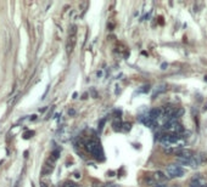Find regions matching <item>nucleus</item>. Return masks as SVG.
I'll list each match as a JSON object with an SVG mask.
<instances>
[{
	"label": "nucleus",
	"mask_w": 207,
	"mask_h": 187,
	"mask_svg": "<svg viewBox=\"0 0 207 187\" xmlns=\"http://www.w3.org/2000/svg\"><path fill=\"white\" fill-rule=\"evenodd\" d=\"M85 146V149L89 152L90 154H93L95 158H103V152H102V148L100 146V143L96 141V140H89V141H87L84 143Z\"/></svg>",
	"instance_id": "nucleus-1"
},
{
	"label": "nucleus",
	"mask_w": 207,
	"mask_h": 187,
	"mask_svg": "<svg viewBox=\"0 0 207 187\" xmlns=\"http://www.w3.org/2000/svg\"><path fill=\"white\" fill-rule=\"evenodd\" d=\"M167 176L168 179H173V178H182L185 174L184 169L178 164H169L167 167Z\"/></svg>",
	"instance_id": "nucleus-2"
},
{
	"label": "nucleus",
	"mask_w": 207,
	"mask_h": 187,
	"mask_svg": "<svg viewBox=\"0 0 207 187\" xmlns=\"http://www.w3.org/2000/svg\"><path fill=\"white\" fill-rule=\"evenodd\" d=\"M76 34H77V27L76 26H72L70 32H68V40L66 43V50H67V54H71L73 51V48L76 45Z\"/></svg>",
	"instance_id": "nucleus-3"
},
{
	"label": "nucleus",
	"mask_w": 207,
	"mask_h": 187,
	"mask_svg": "<svg viewBox=\"0 0 207 187\" xmlns=\"http://www.w3.org/2000/svg\"><path fill=\"white\" fill-rule=\"evenodd\" d=\"M54 168H55V160H53L51 158H49V159L45 162V164H44L43 170H41V174H43V175H49V174L53 173Z\"/></svg>",
	"instance_id": "nucleus-4"
},
{
	"label": "nucleus",
	"mask_w": 207,
	"mask_h": 187,
	"mask_svg": "<svg viewBox=\"0 0 207 187\" xmlns=\"http://www.w3.org/2000/svg\"><path fill=\"white\" fill-rule=\"evenodd\" d=\"M152 178L155 179L156 182H163V181H166V180L168 179V176H167V174H166V173H163V171L157 170V171H155V173H154Z\"/></svg>",
	"instance_id": "nucleus-5"
},
{
	"label": "nucleus",
	"mask_w": 207,
	"mask_h": 187,
	"mask_svg": "<svg viewBox=\"0 0 207 187\" xmlns=\"http://www.w3.org/2000/svg\"><path fill=\"white\" fill-rule=\"evenodd\" d=\"M179 155H182L184 158H188V159H193L195 157V153H194V151H191V149H183L182 148V152H180Z\"/></svg>",
	"instance_id": "nucleus-6"
},
{
	"label": "nucleus",
	"mask_w": 207,
	"mask_h": 187,
	"mask_svg": "<svg viewBox=\"0 0 207 187\" xmlns=\"http://www.w3.org/2000/svg\"><path fill=\"white\" fill-rule=\"evenodd\" d=\"M161 116H162L161 110H157V108H152V110L150 111V113H149V117L151 118V119H154L155 122H156V119L158 117H161Z\"/></svg>",
	"instance_id": "nucleus-7"
},
{
	"label": "nucleus",
	"mask_w": 207,
	"mask_h": 187,
	"mask_svg": "<svg viewBox=\"0 0 207 187\" xmlns=\"http://www.w3.org/2000/svg\"><path fill=\"white\" fill-rule=\"evenodd\" d=\"M175 159H177V162L179 164H183V165H191V164H193V159L184 158V157H182V155H178Z\"/></svg>",
	"instance_id": "nucleus-8"
},
{
	"label": "nucleus",
	"mask_w": 207,
	"mask_h": 187,
	"mask_svg": "<svg viewBox=\"0 0 207 187\" xmlns=\"http://www.w3.org/2000/svg\"><path fill=\"white\" fill-rule=\"evenodd\" d=\"M144 181H145V184H146V186H150V187H155V186L157 185L152 176H145Z\"/></svg>",
	"instance_id": "nucleus-9"
},
{
	"label": "nucleus",
	"mask_w": 207,
	"mask_h": 187,
	"mask_svg": "<svg viewBox=\"0 0 207 187\" xmlns=\"http://www.w3.org/2000/svg\"><path fill=\"white\" fill-rule=\"evenodd\" d=\"M183 114H184V110H183V108H177V110L174 111V114H173L172 118L177 119V118H179V117H182Z\"/></svg>",
	"instance_id": "nucleus-10"
},
{
	"label": "nucleus",
	"mask_w": 207,
	"mask_h": 187,
	"mask_svg": "<svg viewBox=\"0 0 207 187\" xmlns=\"http://www.w3.org/2000/svg\"><path fill=\"white\" fill-rule=\"evenodd\" d=\"M112 125H113V130H116V131H117V130H121V129H122V128H121V126H122V123H121L120 119H116L115 123H113Z\"/></svg>",
	"instance_id": "nucleus-11"
},
{
	"label": "nucleus",
	"mask_w": 207,
	"mask_h": 187,
	"mask_svg": "<svg viewBox=\"0 0 207 187\" xmlns=\"http://www.w3.org/2000/svg\"><path fill=\"white\" fill-rule=\"evenodd\" d=\"M61 187H79V186L77 185L76 182H73V181H65Z\"/></svg>",
	"instance_id": "nucleus-12"
},
{
	"label": "nucleus",
	"mask_w": 207,
	"mask_h": 187,
	"mask_svg": "<svg viewBox=\"0 0 207 187\" xmlns=\"http://www.w3.org/2000/svg\"><path fill=\"white\" fill-rule=\"evenodd\" d=\"M59 155H60V149H55V151H53V153H51V159L53 160H56L59 158Z\"/></svg>",
	"instance_id": "nucleus-13"
},
{
	"label": "nucleus",
	"mask_w": 207,
	"mask_h": 187,
	"mask_svg": "<svg viewBox=\"0 0 207 187\" xmlns=\"http://www.w3.org/2000/svg\"><path fill=\"white\" fill-rule=\"evenodd\" d=\"M122 130H124V131H128V130H131V126H132V124L131 123H123L122 124Z\"/></svg>",
	"instance_id": "nucleus-14"
},
{
	"label": "nucleus",
	"mask_w": 207,
	"mask_h": 187,
	"mask_svg": "<svg viewBox=\"0 0 207 187\" xmlns=\"http://www.w3.org/2000/svg\"><path fill=\"white\" fill-rule=\"evenodd\" d=\"M166 90H167V87H166V85H161V86H158V89L156 90V92H155V95H156V94H161V92H164Z\"/></svg>",
	"instance_id": "nucleus-15"
},
{
	"label": "nucleus",
	"mask_w": 207,
	"mask_h": 187,
	"mask_svg": "<svg viewBox=\"0 0 207 187\" xmlns=\"http://www.w3.org/2000/svg\"><path fill=\"white\" fill-rule=\"evenodd\" d=\"M102 187H120V186L116 185V184H105Z\"/></svg>",
	"instance_id": "nucleus-16"
},
{
	"label": "nucleus",
	"mask_w": 207,
	"mask_h": 187,
	"mask_svg": "<svg viewBox=\"0 0 207 187\" xmlns=\"http://www.w3.org/2000/svg\"><path fill=\"white\" fill-rule=\"evenodd\" d=\"M33 134H34L33 131H29V133H27V134H24V136H23V137H24V139H29V137H30L29 135H33Z\"/></svg>",
	"instance_id": "nucleus-17"
},
{
	"label": "nucleus",
	"mask_w": 207,
	"mask_h": 187,
	"mask_svg": "<svg viewBox=\"0 0 207 187\" xmlns=\"http://www.w3.org/2000/svg\"><path fill=\"white\" fill-rule=\"evenodd\" d=\"M155 187H168V186H167V185H163V184H157Z\"/></svg>",
	"instance_id": "nucleus-18"
},
{
	"label": "nucleus",
	"mask_w": 207,
	"mask_h": 187,
	"mask_svg": "<svg viewBox=\"0 0 207 187\" xmlns=\"http://www.w3.org/2000/svg\"><path fill=\"white\" fill-rule=\"evenodd\" d=\"M40 187H48V184L46 182H40Z\"/></svg>",
	"instance_id": "nucleus-19"
},
{
	"label": "nucleus",
	"mask_w": 207,
	"mask_h": 187,
	"mask_svg": "<svg viewBox=\"0 0 207 187\" xmlns=\"http://www.w3.org/2000/svg\"><path fill=\"white\" fill-rule=\"evenodd\" d=\"M68 113H70V114H74V111H73V110H71Z\"/></svg>",
	"instance_id": "nucleus-20"
}]
</instances>
